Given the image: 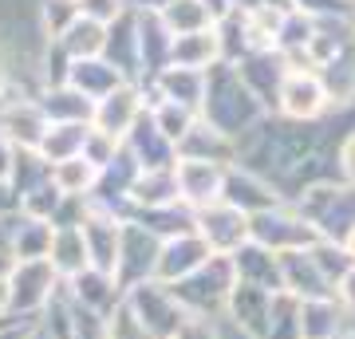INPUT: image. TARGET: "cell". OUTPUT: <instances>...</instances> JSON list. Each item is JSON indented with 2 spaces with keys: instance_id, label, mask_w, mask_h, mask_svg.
I'll list each match as a JSON object with an SVG mask.
<instances>
[{
  "instance_id": "obj_29",
  "label": "cell",
  "mask_w": 355,
  "mask_h": 339,
  "mask_svg": "<svg viewBox=\"0 0 355 339\" xmlns=\"http://www.w3.org/2000/svg\"><path fill=\"white\" fill-rule=\"evenodd\" d=\"M48 123H95V103L87 95H79L71 83H60V87H44L36 95Z\"/></svg>"
},
{
  "instance_id": "obj_6",
  "label": "cell",
  "mask_w": 355,
  "mask_h": 339,
  "mask_svg": "<svg viewBox=\"0 0 355 339\" xmlns=\"http://www.w3.org/2000/svg\"><path fill=\"white\" fill-rule=\"evenodd\" d=\"M249 241L265 245V249H272L280 257V252H292V249H308L320 237L312 233V225H308L304 217L296 214L292 201H280V205H272L265 214L249 217Z\"/></svg>"
},
{
  "instance_id": "obj_3",
  "label": "cell",
  "mask_w": 355,
  "mask_h": 339,
  "mask_svg": "<svg viewBox=\"0 0 355 339\" xmlns=\"http://www.w3.org/2000/svg\"><path fill=\"white\" fill-rule=\"evenodd\" d=\"M60 288H64V280L55 277L48 261H16L4 280V315L32 327Z\"/></svg>"
},
{
  "instance_id": "obj_24",
  "label": "cell",
  "mask_w": 355,
  "mask_h": 339,
  "mask_svg": "<svg viewBox=\"0 0 355 339\" xmlns=\"http://www.w3.org/2000/svg\"><path fill=\"white\" fill-rule=\"evenodd\" d=\"M139 8V4H135ZM170 44L174 36L166 32V24L158 20V12L139 8V60H142V83L154 79L162 67H170Z\"/></svg>"
},
{
  "instance_id": "obj_16",
  "label": "cell",
  "mask_w": 355,
  "mask_h": 339,
  "mask_svg": "<svg viewBox=\"0 0 355 339\" xmlns=\"http://www.w3.org/2000/svg\"><path fill=\"white\" fill-rule=\"evenodd\" d=\"M79 229H83V241H87L91 268L114 277V268H119V249H123V217L107 214V209H91Z\"/></svg>"
},
{
  "instance_id": "obj_48",
  "label": "cell",
  "mask_w": 355,
  "mask_h": 339,
  "mask_svg": "<svg viewBox=\"0 0 355 339\" xmlns=\"http://www.w3.org/2000/svg\"><path fill=\"white\" fill-rule=\"evenodd\" d=\"M20 214V193L12 189L8 177H0V221H12Z\"/></svg>"
},
{
  "instance_id": "obj_50",
  "label": "cell",
  "mask_w": 355,
  "mask_h": 339,
  "mask_svg": "<svg viewBox=\"0 0 355 339\" xmlns=\"http://www.w3.org/2000/svg\"><path fill=\"white\" fill-rule=\"evenodd\" d=\"M12 162H16V142L0 130V177L12 174Z\"/></svg>"
},
{
  "instance_id": "obj_23",
  "label": "cell",
  "mask_w": 355,
  "mask_h": 339,
  "mask_svg": "<svg viewBox=\"0 0 355 339\" xmlns=\"http://www.w3.org/2000/svg\"><path fill=\"white\" fill-rule=\"evenodd\" d=\"M51 221H40V217L16 214L12 221H4V237H8V252L16 261H48L51 249Z\"/></svg>"
},
{
  "instance_id": "obj_32",
  "label": "cell",
  "mask_w": 355,
  "mask_h": 339,
  "mask_svg": "<svg viewBox=\"0 0 355 339\" xmlns=\"http://www.w3.org/2000/svg\"><path fill=\"white\" fill-rule=\"evenodd\" d=\"M55 44L67 51V60H71V63H79V60H99L103 51H107V24L79 16L76 24L67 28V32L55 40Z\"/></svg>"
},
{
  "instance_id": "obj_18",
  "label": "cell",
  "mask_w": 355,
  "mask_h": 339,
  "mask_svg": "<svg viewBox=\"0 0 355 339\" xmlns=\"http://www.w3.org/2000/svg\"><path fill=\"white\" fill-rule=\"evenodd\" d=\"M103 60L114 63L130 83H142V60H139V8L130 4L127 12L107 24V51Z\"/></svg>"
},
{
  "instance_id": "obj_33",
  "label": "cell",
  "mask_w": 355,
  "mask_h": 339,
  "mask_svg": "<svg viewBox=\"0 0 355 339\" xmlns=\"http://www.w3.org/2000/svg\"><path fill=\"white\" fill-rule=\"evenodd\" d=\"M135 221H139V225H146L158 241L193 233V209H190V205H182V201L162 205V209H142V214H135Z\"/></svg>"
},
{
  "instance_id": "obj_41",
  "label": "cell",
  "mask_w": 355,
  "mask_h": 339,
  "mask_svg": "<svg viewBox=\"0 0 355 339\" xmlns=\"http://www.w3.org/2000/svg\"><path fill=\"white\" fill-rule=\"evenodd\" d=\"M60 201H64V193L51 186V177H48L44 186L28 189L24 198H20V214L40 217V221H51V217H55V209H60Z\"/></svg>"
},
{
  "instance_id": "obj_45",
  "label": "cell",
  "mask_w": 355,
  "mask_h": 339,
  "mask_svg": "<svg viewBox=\"0 0 355 339\" xmlns=\"http://www.w3.org/2000/svg\"><path fill=\"white\" fill-rule=\"evenodd\" d=\"M336 170H340L343 182H355V126L340 139V146H336Z\"/></svg>"
},
{
  "instance_id": "obj_40",
  "label": "cell",
  "mask_w": 355,
  "mask_h": 339,
  "mask_svg": "<svg viewBox=\"0 0 355 339\" xmlns=\"http://www.w3.org/2000/svg\"><path fill=\"white\" fill-rule=\"evenodd\" d=\"M312 257H316L320 272L331 280V288H336V284H340V280L355 268L352 249H347V245H336V241H316V245H312Z\"/></svg>"
},
{
  "instance_id": "obj_25",
  "label": "cell",
  "mask_w": 355,
  "mask_h": 339,
  "mask_svg": "<svg viewBox=\"0 0 355 339\" xmlns=\"http://www.w3.org/2000/svg\"><path fill=\"white\" fill-rule=\"evenodd\" d=\"M221 63V40L217 28L190 32V36H174L170 44V67H190V71H209Z\"/></svg>"
},
{
  "instance_id": "obj_46",
  "label": "cell",
  "mask_w": 355,
  "mask_h": 339,
  "mask_svg": "<svg viewBox=\"0 0 355 339\" xmlns=\"http://www.w3.org/2000/svg\"><path fill=\"white\" fill-rule=\"evenodd\" d=\"M107 339H150V336H146V331L123 312V304H119V312H114L111 324H107Z\"/></svg>"
},
{
  "instance_id": "obj_26",
  "label": "cell",
  "mask_w": 355,
  "mask_h": 339,
  "mask_svg": "<svg viewBox=\"0 0 355 339\" xmlns=\"http://www.w3.org/2000/svg\"><path fill=\"white\" fill-rule=\"evenodd\" d=\"M347 331H352V315L340 308L336 296H328V300H304L300 339H340Z\"/></svg>"
},
{
  "instance_id": "obj_35",
  "label": "cell",
  "mask_w": 355,
  "mask_h": 339,
  "mask_svg": "<svg viewBox=\"0 0 355 339\" xmlns=\"http://www.w3.org/2000/svg\"><path fill=\"white\" fill-rule=\"evenodd\" d=\"M158 20L166 24L170 36H190V32L214 28V16L205 12L198 0H174V4H166V8H158Z\"/></svg>"
},
{
  "instance_id": "obj_52",
  "label": "cell",
  "mask_w": 355,
  "mask_h": 339,
  "mask_svg": "<svg viewBox=\"0 0 355 339\" xmlns=\"http://www.w3.org/2000/svg\"><path fill=\"white\" fill-rule=\"evenodd\" d=\"M12 264H16V257L8 249H0V284L8 280V272H12Z\"/></svg>"
},
{
  "instance_id": "obj_4",
  "label": "cell",
  "mask_w": 355,
  "mask_h": 339,
  "mask_svg": "<svg viewBox=\"0 0 355 339\" xmlns=\"http://www.w3.org/2000/svg\"><path fill=\"white\" fill-rule=\"evenodd\" d=\"M123 312L146 331L150 339H174L186 327V308L178 304L174 288L162 280H142L135 288L123 292Z\"/></svg>"
},
{
  "instance_id": "obj_37",
  "label": "cell",
  "mask_w": 355,
  "mask_h": 339,
  "mask_svg": "<svg viewBox=\"0 0 355 339\" xmlns=\"http://www.w3.org/2000/svg\"><path fill=\"white\" fill-rule=\"evenodd\" d=\"M300 312L304 300L292 292H272V312H268V339H300Z\"/></svg>"
},
{
  "instance_id": "obj_49",
  "label": "cell",
  "mask_w": 355,
  "mask_h": 339,
  "mask_svg": "<svg viewBox=\"0 0 355 339\" xmlns=\"http://www.w3.org/2000/svg\"><path fill=\"white\" fill-rule=\"evenodd\" d=\"M336 300H340V308L355 320V268L340 280V284H336Z\"/></svg>"
},
{
  "instance_id": "obj_47",
  "label": "cell",
  "mask_w": 355,
  "mask_h": 339,
  "mask_svg": "<svg viewBox=\"0 0 355 339\" xmlns=\"http://www.w3.org/2000/svg\"><path fill=\"white\" fill-rule=\"evenodd\" d=\"M174 339H221V327H217V320H198V315H190L186 327Z\"/></svg>"
},
{
  "instance_id": "obj_28",
  "label": "cell",
  "mask_w": 355,
  "mask_h": 339,
  "mask_svg": "<svg viewBox=\"0 0 355 339\" xmlns=\"http://www.w3.org/2000/svg\"><path fill=\"white\" fill-rule=\"evenodd\" d=\"M178 201V174L170 170H139L135 186H130V217L142 209H162Z\"/></svg>"
},
{
  "instance_id": "obj_1",
  "label": "cell",
  "mask_w": 355,
  "mask_h": 339,
  "mask_svg": "<svg viewBox=\"0 0 355 339\" xmlns=\"http://www.w3.org/2000/svg\"><path fill=\"white\" fill-rule=\"evenodd\" d=\"M202 119L209 126H217L221 134L241 142L245 134H253L257 126L268 119V111L257 103V95L245 87V79L237 76L233 63H217L205 71V103Z\"/></svg>"
},
{
  "instance_id": "obj_9",
  "label": "cell",
  "mask_w": 355,
  "mask_h": 339,
  "mask_svg": "<svg viewBox=\"0 0 355 339\" xmlns=\"http://www.w3.org/2000/svg\"><path fill=\"white\" fill-rule=\"evenodd\" d=\"M158 249H162V241L146 225H139L135 217L123 221V249H119V268H114V280L123 284V292L142 284V280H154Z\"/></svg>"
},
{
  "instance_id": "obj_20",
  "label": "cell",
  "mask_w": 355,
  "mask_h": 339,
  "mask_svg": "<svg viewBox=\"0 0 355 339\" xmlns=\"http://www.w3.org/2000/svg\"><path fill=\"white\" fill-rule=\"evenodd\" d=\"M64 292L76 304H83V308H91L99 315H114L119 304H123V284L111 272H99V268H83L79 277L64 280Z\"/></svg>"
},
{
  "instance_id": "obj_39",
  "label": "cell",
  "mask_w": 355,
  "mask_h": 339,
  "mask_svg": "<svg viewBox=\"0 0 355 339\" xmlns=\"http://www.w3.org/2000/svg\"><path fill=\"white\" fill-rule=\"evenodd\" d=\"M51 177V166L40 158L36 150H16V162H12V174H8V182H12V189L24 198L28 189L44 186Z\"/></svg>"
},
{
  "instance_id": "obj_14",
  "label": "cell",
  "mask_w": 355,
  "mask_h": 339,
  "mask_svg": "<svg viewBox=\"0 0 355 339\" xmlns=\"http://www.w3.org/2000/svg\"><path fill=\"white\" fill-rule=\"evenodd\" d=\"M225 170L229 166L217 162H193V158H178L174 174H178V201L190 205L193 214L221 201V186H225Z\"/></svg>"
},
{
  "instance_id": "obj_15",
  "label": "cell",
  "mask_w": 355,
  "mask_h": 339,
  "mask_svg": "<svg viewBox=\"0 0 355 339\" xmlns=\"http://www.w3.org/2000/svg\"><path fill=\"white\" fill-rule=\"evenodd\" d=\"M280 292H292L300 300H328V296H336L331 280L320 272L316 257H312V245L280 252Z\"/></svg>"
},
{
  "instance_id": "obj_43",
  "label": "cell",
  "mask_w": 355,
  "mask_h": 339,
  "mask_svg": "<svg viewBox=\"0 0 355 339\" xmlns=\"http://www.w3.org/2000/svg\"><path fill=\"white\" fill-rule=\"evenodd\" d=\"M288 8H300L316 20H336V16H355V0H288Z\"/></svg>"
},
{
  "instance_id": "obj_7",
  "label": "cell",
  "mask_w": 355,
  "mask_h": 339,
  "mask_svg": "<svg viewBox=\"0 0 355 339\" xmlns=\"http://www.w3.org/2000/svg\"><path fill=\"white\" fill-rule=\"evenodd\" d=\"M331 114L328 91L316 71H288L277 95V119L288 123H324Z\"/></svg>"
},
{
  "instance_id": "obj_8",
  "label": "cell",
  "mask_w": 355,
  "mask_h": 339,
  "mask_svg": "<svg viewBox=\"0 0 355 339\" xmlns=\"http://www.w3.org/2000/svg\"><path fill=\"white\" fill-rule=\"evenodd\" d=\"M193 233L209 245L214 257H233L249 241V217L225 201H214V205L193 214Z\"/></svg>"
},
{
  "instance_id": "obj_5",
  "label": "cell",
  "mask_w": 355,
  "mask_h": 339,
  "mask_svg": "<svg viewBox=\"0 0 355 339\" xmlns=\"http://www.w3.org/2000/svg\"><path fill=\"white\" fill-rule=\"evenodd\" d=\"M233 284H237V277H233L229 257H209L198 272H190L186 280H178L170 288H174L178 304L186 308V315H198V320H225V304H229Z\"/></svg>"
},
{
  "instance_id": "obj_27",
  "label": "cell",
  "mask_w": 355,
  "mask_h": 339,
  "mask_svg": "<svg viewBox=\"0 0 355 339\" xmlns=\"http://www.w3.org/2000/svg\"><path fill=\"white\" fill-rule=\"evenodd\" d=\"M67 83L79 91V95H87L91 103H99V99H107L114 87H123V83H130L114 63H107L99 55V60H79V63H71V76H67Z\"/></svg>"
},
{
  "instance_id": "obj_21",
  "label": "cell",
  "mask_w": 355,
  "mask_h": 339,
  "mask_svg": "<svg viewBox=\"0 0 355 339\" xmlns=\"http://www.w3.org/2000/svg\"><path fill=\"white\" fill-rule=\"evenodd\" d=\"M237 154H241L237 139L221 134V130H217V126H209L205 119H198L190 134H186V139L178 142V158H193V162L237 166Z\"/></svg>"
},
{
  "instance_id": "obj_51",
  "label": "cell",
  "mask_w": 355,
  "mask_h": 339,
  "mask_svg": "<svg viewBox=\"0 0 355 339\" xmlns=\"http://www.w3.org/2000/svg\"><path fill=\"white\" fill-rule=\"evenodd\" d=\"M198 4L214 16V24H217V20H225L229 12H237V0H198Z\"/></svg>"
},
{
  "instance_id": "obj_31",
  "label": "cell",
  "mask_w": 355,
  "mask_h": 339,
  "mask_svg": "<svg viewBox=\"0 0 355 339\" xmlns=\"http://www.w3.org/2000/svg\"><path fill=\"white\" fill-rule=\"evenodd\" d=\"M87 123H48L44 130V142H40V158L48 166L67 162V158H79L83 154V142H87Z\"/></svg>"
},
{
  "instance_id": "obj_19",
  "label": "cell",
  "mask_w": 355,
  "mask_h": 339,
  "mask_svg": "<svg viewBox=\"0 0 355 339\" xmlns=\"http://www.w3.org/2000/svg\"><path fill=\"white\" fill-rule=\"evenodd\" d=\"M123 146H127V154L139 162V170H170V166H178L174 142L166 139L158 126H154L150 111H146L139 123L130 126V134L123 139Z\"/></svg>"
},
{
  "instance_id": "obj_34",
  "label": "cell",
  "mask_w": 355,
  "mask_h": 339,
  "mask_svg": "<svg viewBox=\"0 0 355 339\" xmlns=\"http://www.w3.org/2000/svg\"><path fill=\"white\" fill-rule=\"evenodd\" d=\"M95 182H99V170H95L83 154L51 166V186L60 189V193H67V198H91Z\"/></svg>"
},
{
  "instance_id": "obj_22",
  "label": "cell",
  "mask_w": 355,
  "mask_h": 339,
  "mask_svg": "<svg viewBox=\"0 0 355 339\" xmlns=\"http://www.w3.org/2000/svg\"><path fill=\"white\" fill-rule=\"evenodd\" d=\"M233 264V277L241 280V284H257V288L265 292H280V257L265 245H257V241H245L241 249L229 257Z\"/></svg>"
},
{
  "instance_id": "obj_55",
  "label": "cell",
  "mask_w": 355,
  "mask_h": 339,
  "mask_svg": "<svg viewBox=\"0 0 355 339\" xmlns=\"http://www.w3.org/2000/svg\"><path fill=\"white\" fill-rule=\"evenodd\" d=\"M347 249H352V257H355V237H352V245H347Z\"/></svg>"
},
{
  "instance_id": "obj_10",
  "label": "cell",
  "mask_w": 355,
  "mask_h": 339,
  "mask_svg": "<svg viewBox=\"0 0 355 339\" xmlns=\"http://www.w3.org/2000/svg\"><path fill=\"white\" fill-rule=\"evenodd\" d=\"M221 201L233 205V209H241L245 217H257V214H265V209H272V205H280L284 193H280L268 177H261L257 170H249V166L237 162V166H229L225 170Z\"/></svg>"
},
{
  "instance_id": "obj_56",
  "label": "cell",
  "mask_w": 355,
  "mask_h": 339,
  "mask_svg": "<svg viewBox=\"0 0 355 339\" xmlns=\"http://www.w3.org/2000/svg\"><path fill=\"white\" fill-rule=\"evenodd\" d=\"M340 339H347V336H340Z\"/></svg>"
},
{
  "instance_id": "obj_11",
  "label": "cell",
  "mask_w": 355,
  "mask_h": 339,
  "mask_svg": "<svg viewBox=\"0 0 355 339\" xmlns=\"http://www.w3.org/2000/svg\"><path fill=\"white\" fill-rule=\"evenodd\" d=\"M146 111H150V107H146V91H142V83H123V87H114L107 99L95 103V123L91 126L123 142L130 134V126L139 123Z\"/></svg>"
},
{
  "instance_id": "obj_54",
  "label": "cell",
  "mask_w": 355,
  "mask_h": 339,
  "mask_svg": "<svg viewBox=\"0 0 355 339\" xmlns=\"http://www.w3.org/2000/svg\"><path fill=\"white\" fill-rule=\"evenodd\" d=\"M24 339H51V336H48V331H44L40 324H32V327L24 331Z\"/></svg>"
},
{
  "instance_id": "obj_2",
  "label": "cell",
  "mask_w": 355,
  "mask_h": 339,
  "mask_svg": "<svg viewBox=\"0 0 355 339\" xmlns=\"http://www.w3.org/2000/svg\"><path fill=\"white\" fill-rule=\"evenodd\" d=\"M296 214L304 217L320 241H336V245H352L355 237V182L343 177H324L304 186L296 198Z\"/></svg>"
},
{
  "instance_id": "obj_17",
  "label": "cell",
  "mask_w": 355,
  "mask_h": 339,
  "mask_svg": "<svg viewBox=\"0 0 355 339\" xmlns=\"http://www.w3.org/2000/svg\"><path fill=\"white\" fill-rule=\"evenodd\" d=\"M209 257H214V252H209V245H205L198 233L170 237V241H162V249H158L154 280H162V284H178V280H186L190 272H198Z\"/></svg>"
},
{
  "instance_id": "obj_30",
  "label": "cell",
  "mask_w": 355,
  "mask_h": 339,
  "mask_svg": "<svg viewBox=\"0 0 355 339\" xmlns=\"http://www.w3.org/2000/svg\"><path fill=\"white\" fill-rule=\"evenodd\" d=\"M48 264L55 268V277H60V280H71V277H79L83 268H91L83 229H79V225L55 229V233H51V249H48Z\"/></svg>"
},
{
  "instance_id": "obj_38",
  "label": "cell",
  "mask_w": 355,
  "mask_h": 339,
  "mask_svg": "<svg viewBox=\"0 0 355 339\" xmlns=\"http://www.w3.org/2000/svg\"><path fill=\"white\" fill-rule=\"evenodd\" d=\"M36 20L44 40H60L79 20V0H36Z\"/></svg>"
},
{
  "instance_id": "obj_53",
  "label": "cell",
  "mask_w": 355,
  "mask_h": 339,
  "mask_svg": "<svg viewBox=\"0 0 355 339\" xmlns=\"http://www.w3.org/2000/svg\"><path fill=\"white\" fill-rule=\"evenodd\" d=\"M139 8H150V12H158V8H166V4H174V0H135Z\"/></svg>"
},
{
  "instance_id": "obj_13",
  "label": "cell",
  "mask_w": 355,
  "mask_h": 339,
  "mask_svg": "<svg viewBox=\"0 0 355 339\" xmlns=\"http://www.w3.org/2000/svg\"><path fill=\"white\" fill-rule=\"evenodd\" d=\"M233 67H237V76L245 79V87L257 95V103H261L268 114H277L280 83H284V76H288L284 55H280V51H249V55H241Z\"/></svg>"
},
{
  "instance_id": "obj_36",
  "label": "cell",
  "mask_w": 355,
  "mask_h": 339,
  "mask_svg": "<svg viewBox=\"0 0 355 339\" xmlns=\"http://www.w3.org/2000/svg\"><path fill=\"white\" fill-rule=\"evenodd\" d=\"M150 119H154V126L162 130L166 139L174 142V150H178V142L186 139L193 130V123L202 119L198 111H190V107H182V103H170V99H158V103H150Z\"/></svg>"
},
{
  "instance_id": "obj_44",
  "label": "cell",
  "mask_w": 355,
  "mask_h": 339,
  "mask_svg": "<svg viewBox=\"0 0 355 339\" xmlns=\"http://www.w3.org/2000/svg\"><path fill=\"white\" fill-rule=\"evenodd\" d=\"M135 0H79V16H87V20H99V24H111L119 16L127 12Z\"/></svg>"
},
{
  "instance_id": "obj_12",
  "label": "cell",
  "mask_w": 355,
  "mask_h": 339,
  "mask_svg": "<svg viewBox=\"0 0 355 339\" xmlns=\"http://www.w3.org/2000/svg\"><path fill=\"white\" fill-rule=\"evenodd\" d=\"M268 312H272V292L257 288V284H233L225 304V320L241 339H268Z\"/></svg>"
},
{
  "instance_id": "obj_42",
  "label": "cell",
  "mask_w": 355,
  "mask_h": 339,
  "mask_svg": "<svg viewBox=\"0 0 355 339\" xmlns=\"http://www.w3.org/2000/svg\"><path fill=\"white\" fill-rule=\"evenodd\" d=\"M119 154H123V142L91 126V130H87V142H83V158H87V162L95 166V170H99V174L114 162V158H119Z\"/></svg>"
}]
</instances>
